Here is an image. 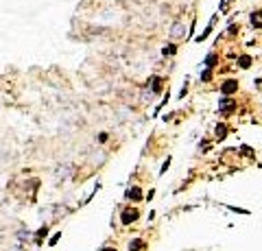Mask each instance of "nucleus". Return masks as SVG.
<instances>
[{
    "label": "nucleus",
    "mask_w": 262,
    "mask_h": 251,
    "mask_svg": "<svg viewBox=\"0 0 262 251\" xmlns=\"http://www.w3.org/2000/svg\"><path fill=\"white\" fill-rule=\"evenodd\" d=\"M138 218V210H125L123 212V223H131Z\"/></svg>",
    "instance_id": "1"
},
{
    "label": "nucleus",
    "mask_w": 262,
    "mask_h": 251,
    "mask_svg": "<svg viewBox=\"0 0 262 251\" xmlns=\"http://www.w3.org/2000/svg\"><path fill=\"white\" fill-rule=\"evenodd\" d=\"M236 90V83L234 81H227V83L223 85V94H229V92H234Z\"/></svg>",
    "instance_id": "2"
},
{
    "label": "nucleus",
    "mask_w": 262,
    "mask_h": 251,
    "mask_svg": "<svg viewBox=\"0 0 262 251\" xmlns=\"http://www.w3.org/2000/svg\"><path fill=\"white\" fill-rule=\"evenodd\" d=\"M142 247H144V243H142V240H133V243L129 245V249H131V251H140Z\"/></svg>",
    "instance_id": "3"
},
{
    "label": "nucleus",
    "mask_w": 262,
    "mask_h": 251,
    "mask_svg": "<svg viewBox=\"0 0 262 251\" xmlns=\"http://www.w3.org/2000/svg\"><path fill=\"white\" fill-rule=\"evenodd\" d=\"M251 22H254L256 26H262V11H260V13H254V15H251Z\"/></svg>",
    "instance_id": "4"
},
{
    "label": "nucleus",
    "mask_w": 262,
    "mask_h": 251,
    "mask_svg": "<svg viewBox=\"0 0 262 251\" xmlns=\"http://www.w3.org/2000/svg\"><path fill=\"white\" fill-rule=\"evenodd\" d=\"M131 197H133V201H140V197H142V194H140V190H138V188H133V190L129 192V199H131Z\"/></svg>",
    "instance_id": "5"
},
{
    "label": "nucleus",
    "mask_w": 262,
    "mask_h": 251,
    "mask_svg": "<svg viewBox=\"0 0 262 251\" xmlns=\"http://www.w3.org/2000/svg\"><path fill=\"white\" fill-rule=\"evenodd\" d=\"M173 35H175V37H181V35H183V29H181L179 24H177V26L173 29Z\"/></svg>",
    "instance_id": "6"
},
{
    "label": "nucleus",
    "mask_w": 262,
    "mask_h": 251,
    "mask_svg": "<svg viewBox=\"0 0 262 251\" xmlns=\"http://www.w3.org/2000/svg\"><path fill=\"white\" fill-rule=\"evenodd\" d=\"M240 66L247 68V66H249V57H243V59H240Z\"/></svg>",
    "instance_id": "7"
},
{
    "label": "nucleus",
    "mask_w": 262,
    "mask_h": 251,
    "mask_svg": "<svg viewBox=\"0 0 262 251\" xmlns=\"http://www.w3.org/2000/svg\"><path fill=\"white\" fill-rule=\"evenodd\" d=\"M103 251H116V249H112V247H107V249H103Z\"/></svg>",
    "instance_id": "8"
}]
</instances>
